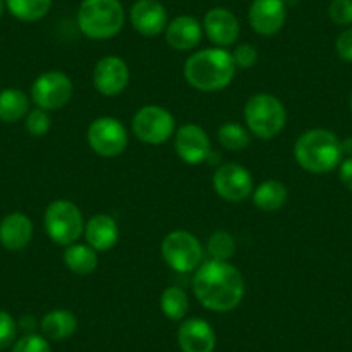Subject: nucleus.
Here are the masks:
<instances>
[{
  "label": "nucleus",
  "mask_w": 352,
  "mask_h": 352,
  "mask_svg": "<svg viewBox=\"0 0 352 352\" xmlns=\"http://www.w3.org/2000/svg\"><path fill=\"white\" fill-rule=\"evenodd\" d=\"M236 242L232 233L225 230H216L208 240V254L214 261H230L235 256Z\"/></svg>",
  "instance_id": "obj_28"
},
{
  "label": "nucleus",
  "mask_w": 352,
  "mask_h": 352,
  "mask_svg": "<svg viewBox=\"0 0 352 352\" xmlns=\"http://www.w3.org/2000/svg\"><path fill=\"white\" fill-rule=\"evenodd\" d=\"M294 157L304 171L324 175L338 168L344 155L340 151V140L333 131L313 128L304 131L296 140Z\"/></svg>",
  "instance_id": "obj_3"
},
{
  "label": "nucleus",
  "mask_w": 352,
  "mask_h": 352,
  "mask_svg": "<svg viewBox=\"0 0 352 352\" xmlns=\"http://www.w3.org/2000/svg\"><path fill=\"white\" fill-rule=\"evenodd\" d=\"M6 9L23 23H35L52 9V0H6Z\"/></svg>",
  "instance_id": "obj_26"
},
{
  "label": "nucleus",
  "mask_w": 352,
  "mask_h": 352,
  "mask_svg": "<svg viewBox=\"0 0 352 352\" xmlns=\"http://www.w3.org/2000/svg\"><path fill=\"white\" fill-rule=\"evenodd\" d=\"M328 16L338 26L352 25V0H331L328 6Z\"/></svg>",
  "instance_id": "obj_33"
},
{
  "label": "nucleus",
  "mask_w": 352,
  "mask_h": 352,
  "mask_svg": "<svg viewBox=\"0 0 352 352\" xmlns=\"http://www.w3.org/2000/svg\"><path fill=\"white\" fill-rule=\"evenodd\" d=\"M128 19L138 35L154 38L168 26V11L159 0H137L130 8Z\"/></svg>",
  "instance_id": "obj_15"
},
{
  "label": "nucleus",
  "mask_w": 352,
  "mask_h": 352,
  "mask_svg": "<svg viewBox=\"0 0 352 352\" xmlns=\"http://www.w3.org/2000/svg\"><path fill=\"white\" fill-rule=\"evenodd\" d=\"M351 111H352V96H351Z\"/></svg>",
  "instance_id": "obj_38"
},
{
  "label": "nucleus",
  "mask_w": 352,
  "mask_h": 352,
  "mask_svg": "<svg viewBox=\"0 0 352 352\" xmlns=\"http://www.w3.org/2000/svg\"><path fill=\"white\" fill-rule=\"evenodd\" d=\"M236 73L232 52L228 49L209 47L190 54L185 60L184 76L199 92H219L228 87Z\"/></svg>",
  "instance_id": "obj_2"
},
{
  "label": "nucleus",
  "mask_w": 352,
  "mask_h": 352,
  "mask_svg": "<svg viewBox=\"0 0 352 352\" xmlns=\"http://www.w3.org/2000/svg\"><path fill=\"white\" fill-rule=\"evenodd\" d=\"M175 152L185 164L197 166L211 157V138L208 131L195 123L182 124L173 135Z\"/></svg>",
  "instance_id": "obj_12"
},
{
  "label": "nucleus",
  "mask_w": 352,
  "mask_h": 352,
  "mask_svg": "<svg viewBox=\"0 0 352 352\" xmlns=\"http://www.w3.org/2000/svg\"><path fill=\"white\" fill-rule=\"evenodd\" d=\"M340 151L342 155H345V157H352V137L340 140Z\"/></svg>",
  "instance_id": "obj_36"
},
{
  "label": "nucleus",
  "mask_w": 352,
  "mask_h": 352,
  "mask_svg": "<svg viewBox=\"0 0 352 352\" xmlns=\"http://www.w3.org/2000/svg\"><path fill=\"white\" fill-rule=\"evenodd\" d=\"M162 314L171 321H184L190 311V299L182 287L169 285L162 290L159 299Z\"/></svg>",
  "instance_id": "obj_25"
},
{
  "label": "nucleus",
  "mask_w": 352,
  "mask_h": 352,
  "mask_svg": "<svg viewBox=\"0 0 352 352\" xmlns=\"http://www.w3.org/2000/svg\"><path fill=\"white\" fill-rule=\"evenodd\" d=\"M83 235L88 245L97 252H107L120 242V225L111 214L99 212L85 223Z\"/></svg>",
  "instance_id": "obj_19"
},
{
  "label": "nucleus",
  "mask_w": 352,
  "mask_h": 352,
  "mask_svg": "<svg viewBox=\"0 0 352 352\" xmlns=\"http://www.w3.org/2000/svg\"><path fill=\"white\" fill-rule=\"evenodd\" d=\"M11 352H52L50 340H47L43 335L26 333L12 344Z\"/></svg>",
  "instance_id": "obj_30"
},
{
  "label": "nucleus",
  "mask_w": 352,
  "mask_h": 352,
  "mask_svg": "<svg viewBox=\"0 0 352 352\" xmlns=\"http://www.w3.org/2000/svg\"><path fill=\"white\" fill-rule=\"evenodd\" d=\"M4 11H6V0H0V18H2Z\"/></svg>",
  "instance_id": "obj_37"
},
{
  "label": "nucleus",
  "mask_w": 352,
  "mask_h": 352,
  "mask_svg": "<svg viewBox=\"0 0 352 352\" xmlns=\"http://www.w3.org/2000/svg\"><path fill=\"white\" fill-rule=\"evenodd\" d=\"M178 345L182 352H214L216 331L202 318H188L178 328Z\"/></svg>",
  "instance_id": "obj_18"
},
{
  "label": "nucleus",
  "mask_w": 352,
  "mask_h": 352,
  "mask_svg": "<svg viewBox=\"0 0 352 352\" xmlns=\"http://www.w3.org/2000/svg\"><path fill=\"white\" fill-rule=\"evenodd\" d=\"M135 137L147 145H161L173 138L176 131L175 116L166 107L148 104L140 107L131 120Z\"/></svg>",
  "instance_id": "obj_8"
},
{
  "label": "nucleus",
  "mask_w": 352,
  "mask_h": 352,
  "mask_svg": "<svg viewBox=\"0 0 352 352\" xmlns=\"http://www.w3.org/2000/svg\"><path fill=\"white\" fill-rule=\"evenodd\" d=\"M94 87L104 97H118L130 83V67L120 56H106L97 60L92 73Z\"/></svg>",
  "instance_id": "obj_13"
},
{
  "label": "nucleus",
  "mask_w": 352,
  "mask_h": 352,
  "mask_svg": "<svg viewBox=\"0 0 352 352\" xmlns=\"http://www.w3.org/2000/svg\"><path fill=\"white\" fill-rule=\"evenodd\" d=\"M202 30L212 47L228 49L240 36L239 18L226 8H212L206 12Z\"/></svg>",
  "instance_id": "obj_14"
},
{
  "label": "nucleus",
  "mask_w": 352,
  "mask_h": 352,
  "mask_svg": "<svg viewBox=\"0 0 352 352\" xmlns=\"http://www.w3.org/2000/svg\"><path fill=\"white\" fill-rule=\"evenodd\" d=\"M232 57L236 69H250V67L256 66L259 54H257V49L252 43H240L233 49Z\"/></svg>",
  "instance_id": "obj_32"
},
{
  "label": "nucleus",
  "mask_w": 352,
  "mask_h": 352,
  "mask_svg": "<svg viewBox=\"0 0 352 352\" xmlns=\"http://www.w3.org/2000/svg\"><path fill=\"white\" fill-rule=\"evenodd\" d=\"M74 92L73 81L63 71H47L35 78L32 85V102L49 113L67 106Z\"/></svg>",
  "instance_id": "obj_9"
},
{
  "label": "nucleus",
  "mask_w": 352,
  "mask_h": 352,
  "mask_svg": "<svg viewBox=\"0 0 352 352\" xmlns=\"http://www.w3.org/2000/svg\"><path fill=\"white\" fill-rule=\"evenodd\" d=\"M243 120L250 135L261 140H272L283 131L287 124V109L273 94H254L243 107Z\"/></svg>",
  "instance_id": "obj_5"
},
{
  "label": "nucleus",
  "mask_w": 352,
  "mask_h": 352,
  "mask_svg": "<svg viewBox=\"0 0 352 352\" xmlns=\"http://www.w3.org/2000/svg\"><path fill=\"white\" fill-rule=\"evenodd\" d=\"M335 52L345 63H352V28L344 30L335 40Z\"/></svg>",
  "instance_id": "obj_34"
},
{
  "label": "nucleus",
  "mask_w": 352,
  "mask_h": 352,
  "mask_svg": "<svg viewBox=\"0 0 352 352\" xmlns=\"http://www.w3.org/2000/svg\"><path fill=\"white\" fill-rule=\"evenodd\" d=\"M87 142L100 157H118L128 147V131L116 118L100 116L88 124Z\"/></svg>",
  "instance_id": "obj_10"
},
{
  "label": "nucleus",
  "mask_w": 352,
  "mask_h": 352,
  "mask_svg": "<svg viewBox=\"0 0 352 352\" xmlns=\"http://www.w3.org/2000/svg\"><path fill=\"white\" fill-rule=\"evenodd\" d=\"M30 113V97L19 88L0 90V121L18 123Z\"/></svg>",
  "instance_id": "obj_24"
},
{
  "label": "nucleus",
  "mask_w": 352,
  "mask_h": 352,
  "mask_svg": "<svg viewBox=\"0 0 352 352\" xmlns=\"http://www.w3.org/2000/svg\"><path fill=\"white\" fill-rule=\"evenodd\" d=\"M285 0H252L249 8V25L257 35L273 36L285 26Z\"/></svg>",
  "instance_id": "obj_16"
},
{
  "label": "nucleus",
  "mask_w": 352,
  "mask_h": 352,
  "mask_svg": "<svg viewBox=\"0 0 352 352\" xmlns=\"http://www.w3.org/2000/svg\"><path fill=\"white\" fill-rule=\"evenodd\" d=\"M18 335V323L11 313L0 309V351L11 347Z\"/></svg>",
  "instance_id": "obj_31"
},
{
  "label": "nucleus",
  "mask_w": 352,
  "mask_h": 352,
  "mask_svg": "<svg viewBox=\"0 0 352 352\" xmlns=\"http://www.w3.org/2000/svg\"><path fill=\"white\" fill-rule=\"evenodd\" d=\"M338 178L347 190L352 192V157H345L338 164Z\"/></svg>",
  "instance_id": "obj_35"
},
{
  "label": "nucleus",
  "mask_w": 352,
  "mask_h": 352,
  "mask_svg": "<svg viewBox=\"0 0 352 352\" xmlns=\"http://www.w3.org/2000/svg\"><path fill=\"white\" fill-rule=\"evenodd\" d=\"M192 290L202 307L212 313H230L243 300L245 280L230 261L209 259L194 272Z\"/></svg>",
  "instance_id": "obj_1"
},
{
  "label": "nucleus",
  "mask_w": 352,
  "mask_h": 352,
  "mask_svg": "<svg viewBox=\"0 0 352 352\" xmlns=\"http://www.w3.org/2000/svg\"><path fill=\"white\" fill-rule=\"evenodd\" d=\"M161 256L176 273H194L204 263L201 240L187 230L169 232L161 242Z\"/></svg>",
  "instance_id": "obj_7"
},
{
  "label": "nucleus",
  "mask_w": 352,
  "mask_h": 352,
  "mask_svg": "<svg viewBox=\"0 0 352 352\" xmlns=\"http://www.w3.org/2000/svg\"><path fill=\"white\" fill-rule=\"evenodd\" d=\"M63 261L66 264V268L78 276L92 275L97 266H99L97 250L92 249L88 243L81 242H74L71 245L64 247Z\"/></svg>",
  "instance_id": "obj_22"
},
{
  "label": "nucleus",
  "mask_w": 352,
  "mask_h": 352,
  "mask_svg": "<svg viewBox=\"0 0 352 352\" xmlns=\"http://www.w3.org/2000/svg\"><path fill=\"white\" fill-rule=\"evenodd\" d=\"M204 30L197 18L188 14H180L168 21L164 36L168 45L178 52H190L201 43Z\"/></svg>",
  "instance_id": "obj_17"
},
{
  "label": "nucleus",
  "mask_w": 352,
  "mask_h": 352,
  "mask_svg": "<svg viewBox=\"0 0 352 352\" xmlns=\"http://www.w3.org/2000/svg\"><path fill=\"white\" fill-rule=\"evenodd\" d=\"M212 188L225 201L242 202L252 195L254 178L245 166L225 162L212 175Z\"/></svg>",
  "instance_id": "obj_11"
},
{
  "label": "nucleus",
  "mask_w": 352,
  "mask_h": 352,
  "mask_svg": "<svg viewBox=\"0 0 352 352\" xmlns=\"http://www.w3.org/2000/svg\"><path fill=\"white\" fill-rule=\"evenodd\" d=\"M25 126L32 137H45L50 131V126H52L49 111L40 109V107L30 109V113L25 118Z\"/></svg>",
  "instance_id": "obj_29"
},
{
  "label": "nucleus",
  "mask_w": 352,
  "mask_h": 352,
  "mask_svg": "<svg viewBox=\"0 0 352 352\" xmlns=\"http://www.w3.org/2000/svg\"><path fill=\"white\" fill-rule=\"evenodd\" d=\"M43 228L54 243L67 247L78 242L83 235V212L69 199H57L47 206L43 214Z\"/></svg>",
  "instance_id": "obj_6"
},
{
  "label": "nucleus",
  "mask_w": 352,
  "mask_h": 352,
  "mask_svg": "<svg viewBox=\"0 0 352 352\" xmlns=\"http://www.w3.org/2000/svg\"><path fill=\"white\" fill-rule=\"evenodd\" d=\"M250 131L240 123H223L218 128V142L223 148L230 152H240L250 145Z\"/></svg>",
  "instance_id": "obj_27"
},
{
  "label": "nucleus",
  "mask_w": 352,
  "mask_h": 352,
  "mask_svg": "<svg viewBox=\"0 0 352 352\" xmlns=\"http://www.w3.org/2000/svg\"><path fill=\"white\" fill-rule=\"evenodd\" d=\"M33 221L25 212H11L0 221V243L12 252L26 249L33 239Z\"/></svg>",
  "instance_id": "obj_20"
},
{
  "label": "nucleus",
  "mask_w": 352,
  "mask_h": 352,
  "mask_svg": "<svg viewBox=\"0 0 352 352\" xmlns=\"http://www.w3.org/2000/svg\"><path fill=\"white\" fill-rule=\"evenodd\" d=\"M126 21L121 0H81L76 12V23L80 32L87 38L111 40L123 30Z\"/></svg>",
  "instance_id": "obj_4"
},
{
  "label": "nucleus",
  "mask_w": 352,
  "mask_h": 352,
  "mask_svg": "<svg viewBox=\"0 0 352 352\" xmlns=\"http://www.w3.org/2000/svg\"><path fill=\"white\" fill-rule=\"evenodd\" d=\"M40 330L47 340H66L78 330V318L69 309H52L43 314Z\"/></svg>",
  "instance_id": "obj_21"
},
{
  "label": "nucleus",
  "mask_w": 352,
  "mask_h": 352,
  "mask_svg": "<svg viewBox=\"0 0 352 352\" xmlns=\"http://www.w3.org/2000/svg\"><path fill=\"white\" fill-rule=\"evenodd\" d=\"M252 202L257 209L266 212L278 211L289 199V190L280 180H264L252 190Z\"/></svg>",
  "instance_id": "obj_23"
}]
</instances>
